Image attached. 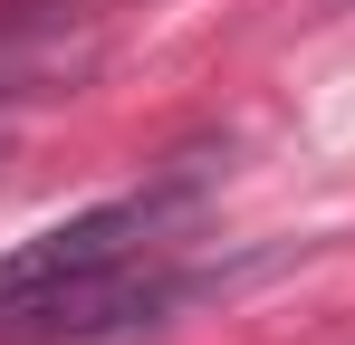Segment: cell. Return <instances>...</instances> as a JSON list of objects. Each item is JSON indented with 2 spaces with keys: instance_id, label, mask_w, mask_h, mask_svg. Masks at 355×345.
<instances>
[{
  "instance_id": "obj_1",
  "label": "cell",
  "mask_w": 355,
  "mask_h": 345,
  "mask_svg": "<svg viewBox=\"0 0 355 345\" xmlns=\"http://www.w3.org/2000/svg\"><path fill=\"white\" fill-rule=\"evenodd\" d=\"M182 202H192V172H164L144 192H116L77 221L19 240L0 259V336H106L135 317H164L173 278L154 269V249Z\"/></svg>"
}]
</instances>
